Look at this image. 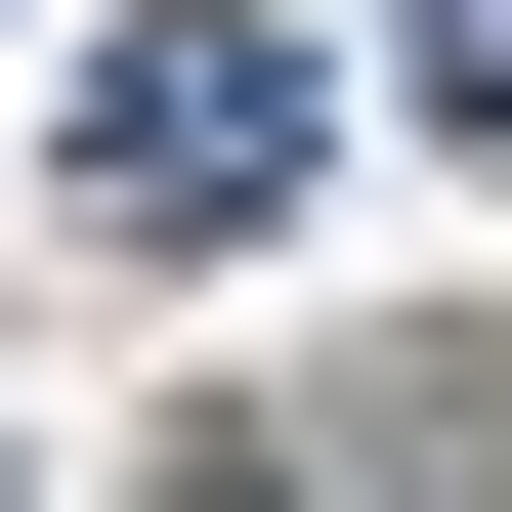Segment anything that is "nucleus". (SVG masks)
<instances>
[{"label":"nucleus","mask_w":512,"mask_h":512,"mask_svg":"<svg viewBox=\"0 0 512 512\" xmlns=\"http://www.w3.org/2000/svg\"><path fill=\"white\" fill-rule=\"evenodd\" d=\"M43 214H86L128 299H214V256L299 214V43H256V0H128L86 86H43Z\"/></svg>","instance_id":"f257e3e1"},{"label":"nucleus","mask_w":512,"mask_h":512,"mask_svg":"<svg viewBox=\"0 0 512 512\" xmlns=\"http://www.w3.org/2000/svg\"><path fill=\"white\" fill-rule=\"evenodd\" d=\"M427 128H470V171H512V0H427Z\"/></svg>","instance_id":"f03ea898"}]
</instances>
